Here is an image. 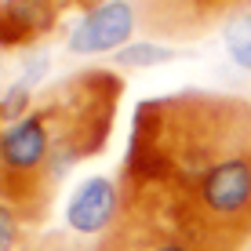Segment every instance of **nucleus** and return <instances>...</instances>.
I'll list each match as a JSON object with an SVG mask.
<instances>
[{
  "instance_id": "nucleus-1",
  "label": "nucleus",
  "mask_w": 251,
  "mask_h": 251,
  "mask_svg": "<svg viewBox=\"0 0 251 251\" xmlns=\"http://www.w3.org/2000/svg\"><path fill=\"white\" fill-rule=\"evenodd\" d=\"M120 201L204 251H240L251 237V106L215 91L138 102Z\"/></svg>"
},
{
  "instance_id": "nucleus-2",
  "label": "nucleus",
  "mask_w": 251,
  "mask_h": 251,
  "mask_svg": "<svg viewBox=\"0 0 251 251\" xmlns=\"http://www.w3.org/2000/svg\"><path fill=\"white\" fill-rule=\"evenodd\" d=\"M124 95V80L109 69H80L37 99L44 113L51 142V175L55 182L73 164L91 160L106 150L117 120V102Z\"/></svg>"
},
{
  "instance_id": "nucleus-3",
  "label": "nucleus",
  "mask_w": 251,
  "mask_h": 251,
  "mask_svg": "<svg viewBox=\"0 0 251 251\" xmlns=\"http://www.w3.org/2000/svg\"><path fill=\"white\" fill-rule=\"evenodd\" d=\"M138 25V7L131 0H106V4L91 7V11L80 15V22L73 25V33H69V51L73 55H109V51L127 48V40H131Z\"/></svg>"
},
{
  "instance_id": "nucleus-4",
  "label": "nucleus",
  "mask_w": 251,
  "mask_h": 251,
  "mask_svg": "<svg viewBox=\"0 0 251 251\" xmlns=\"http://www.w3.org/2000/svg\"><path fill=\"white\" fill-rule=\"evenodd\" d=\"M120 211H124L120 182H113L106 175H91L73 189V197L66 204V222L80 237H102V233L113 229Z\"/></svg>"
},
{
  "instance_id": "nucleus-5",
  "label": "nucleus",
  "mask_w": 251,
  "mask_h": 251,
  "mask_svg": "<svg viewBox=\"0 0 251 251\" xmlns=\"http://www.w3.org/2000/svg\"><path fill=\"white\" fill-rule=\"evenodd\" d=\"M73 0H0V44L33 48L58 25Z\"/></svg>"
},
{
  "instance_id": "nucleus-6",
  "label": "nucleus",
  "mask_w": 251,
  "mask_h": 251,
  "mask_svg": "<svg viewBox=\"0 0 251 251\" xmlns=\"http://www.w3.org/2000/svg\"><path fill=\"white\" fill-rule=\"evenodd\" d=\"M99 251H204L197 244H189L182 237H171L150 222L135 219L131 211H120V219L113 222V229L102 233Z\"/></svg>"
},
{
  "instance_id": "nucleus-7",
  "label": "nucleus",
  "mask_w": 251,
  "mask_h": 251,
  "mask_svg": "<svg viewBox=\"0 0 251 251\" xmlns=\"http://www.w3.org/2000/svg\"><path fill=\"white\" fill-rule=\"evenodd\" d=\"M178 51L171 44H157V40H135V44L120 48L113 55L117 66L124 69H153V66H164V62H175Z\"/></svg>"
},
{
  "instance_id": "nucleus-8",
  "label": "nucleus",
  "mask_w": 251,
  "mask_h": 251,
  "mask_svg": "<svg viewBox=\"0 0 251 251\" xmlns=\"http://www.w3.org/2000/svg\"><path fill=\"white\" fill-rule=\"evenodd\" d=\"M222 44H226V55L233 58V66L251 73V7L222 22Z\"/></svg>"
},
{
  "instance_id": "nucleus-9",
  "label": "nucleus",
  "mask_w": 251,
  "mask_h": 251,
  "mask_svg": "<svg viewBox=\"0 0 251 251\" xmlns=\"http://www.w3.org/2000/svg\"><path fill=\"white\" fill-rule=\"evenodd\" d=\"M248 7H251V0H197V19L207 29V25L226 22L237 11H248Z\"/></svg>"
},
{
  "instance_id": "nucleus-10",
  "label": "nucleus",
  "mask_w": 251,
  "mask_h": 251,
  "mask_svg": "<svg viewBox=\"0 0 251 251\" xmlns=\"http://www.w3.org/2000/svg\"><path fill=\"white\" fill-rule=\"evenodd\" d=\"M22 240V219L7 201H0V251H15Z\"/></svg>"
},
{
  "instance_id": "nucleus-11",
  "label": "nucleus",
  "mask_w": 251,
  "mask_h": 251,
  "mask_svg": "<svg viewBox=\"0 0 251 251\" xmlns=\"http://www.w3.org/2000/svg\"><path fill=\"white\" fill-rule=\"evenodd\" d=\"M76 7H84V11H91V7H99V4H106V0H73Z\"/></svg>"
},
{
  "instance_id": "nucleus-12",
  "label": "nucleus",
  "mask_w": 251,
  "mask_h": 251,
  "mask_svg": "<svg viewBox=\"0 0 251 251\" xmlns=\"http://www.w3.org/2000/svg\"><path fill=\"white\" fill-rule=\"evenodd\" d=\"M0 66H4V44H0Z\"/></svg>"
},
{
  "instance_id": "nucleus-13",
  "label": "nucleus",
  "mask_w": 251,
  "mask_h": 251,
  "mask_svg": "<svg viewBox=\"0 0 251 251\" xmlns=\"http://www.w3.org/2000/svg\"><path fill=\"white\" fill-rule=\"evenodd\" d=\"M0 135H4V117H0Z\"/></svg>"
}]
</instances>
